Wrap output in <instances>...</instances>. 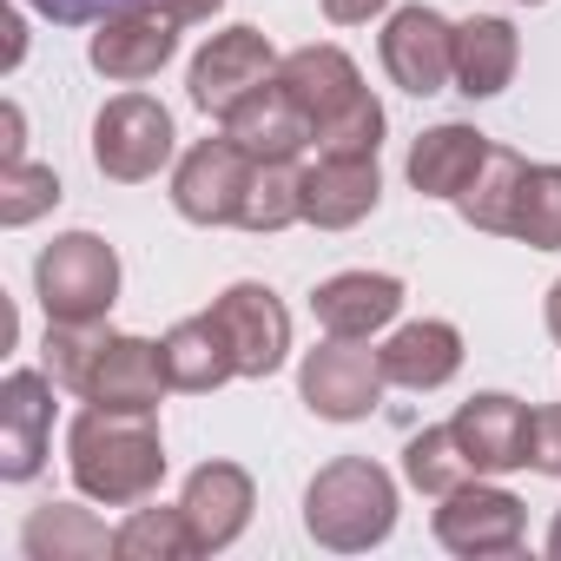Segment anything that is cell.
<instances>
[{
  "label": "cell",
  "instance_id": "cell-1",
  "mask_svg": "<svg viewBox=\"0 0 561 561\" xmlns=\"http://www.w3.org/2000/svg\"><path fill=\"white\" fill-rule=\"evenodd\" d=\"M67 469L73 489L100 508H139L165 482V443L152 410H100L87 403L67 430Z\"/></svg>",
  "mask_w": 561,
  "mask_h": 561
},
{
  "label": "cell",
  "instance_id": "cell-2",
  "mask_svg": "<svg viewBox=\"0 0 561 561\" xmlns=\"http://www.w3.org/2000/svg\"><path fill=\"white\" fill-rule=\"evenodd\" d=\"M277 80H285V93L311 119V152H377L383 146V126H390L383 100L364 87V73L344 47H331V41L298 47V54H285Z\"/></svg>",
  "mask_w": 561,
  "mask_h": 561
},
{
  "label": "cell",
  "instance_id": "cell-3",
  "mask_svg": "<svg viewBox=\"0 0 561 561\" xmlns=\"http://www.w3.org/2000/svg\"><path fill=\"white\" fill-rule=\"evenodd\" d=\"M397 528V476L370 456H337L305 489V535L331 554H364Z\"/></svg>",
  "mask_w": 561,
  "mask_h": 561
},
{
  "label": "cell",
  "instance_id": "cell-4",
  "mask_svg": "<svg viewBox=\"0 0 561 561\" xmlns=\"http://www.w3.org/2000/svg\"><path fill=\"white\" fill-rule=\"evenodd\" d=\"M34 298L47 324H106L119 305V251L100 231H60L34 257Z\"/></svg>",
  "mask_w": 561,
  "mask_h": 561
},
{
  "label": "cell",
  "instance_id": "cell-5",
  "mask_svg": "<svg viewBox=\"0 0 561 561\" xmlns=\"http://www.w3.org/2000/svg\"><path fill=\"white\" fill-rule=\"evenodd\" d=\"M179 152V126L172 113L152 100V93H119L100 106L93 119V165L113 179V185H146L172 165Z\"/></svg>",
  "mask_w": 561,
  "mask_h": 561
},
{
  "label": "cell",
  "instance_id": "cell-6",
  "mask_svg": "<svg viewBox=\"0 0 561 561\" xmlns=\"http://www.w3.org/2000/svg\"><path fill=\"white\" fill-rule=\"evenodd\" d=\"M277 67H285V54H277L257 27H225V34H211L198 54H192V73H185V93H192V106L205 113V119H231L257 87H271L277 80Z\"/></svg>",
  "mask_w": 561,
  "mask_h": 561
},
{
  "label": "cell",
  "instance_id": "cell-7",
  "mask_svg": "<svg viewBox=\"0 0 561 561\" xmlns=\"http://www.w3.org/2000/svg\"><path fill=\"white\" fill-rule=\"evenodd\" d=\"M436 541L462 561H489V554H515L528 535V508L515 489H502L495 476H469L462 489L443 495V508L430 515Z\"/></svg>",
  "mask_w": 561,
  "mask_h": 561
},
{
  "label": "cell",
  "instance_id": "cell-8",
  "mask_svg": "<svg viewBox=\"0 0 561 561\" xmlns=\"http://www.w3.org/2000/svg\"><path fill=\"white\" fill-rule=\"evenodd\" d=\"M390 377H383V357L364 351L357 337H324L318 351H305L298 364V397L311 416L324 423H364L377 403H383Z\"/></svg>",
  "mask_w": 561,
  "mask_h": 561
},
{
  "label": "cell",
  "instance_id": "cell-9",
  "mask_svg": "<svg viewBox=\"0 0 561 561\" xmlns=\"http://www.w3.org/2000/svg\"><path fill=\"white\" fill-rule=\"evenodd\" d=\"M211 318H218V331L231 337L238 377L264 383V377L285 370V357H291V311H285V298H277L271 285H257V277H238L231 291L211 298Z\"/></svg>",
  "mask_w": 561,
  "mask_h": 561
},
{
  "label": "cell",
  "instance_id": "cell-10",
  "mask_svg": "<svg viewBox=\"0 0 561 561\" xmlns=\"http://www.w3.org/2000/svg\"><path fill=\"white\" fill-rule=\"evenodd\" d=\"M251 172H257V159H251L231 133L198 139V146L179 159V172H172V205H179V218H185V225H238L244 192H251Z\"/></svg>",
  "mask_w": 561,
  "mask_h": 561
},
{
  "label": "cell",
  "instance_id": "cell-11",
  "mask_svg": "<svg viewBox=\"0 0 561 561\" xmlns=\"http://www.w3.org/2000/svg\"><path fill=\"white\" fill-rule=\"evenodd\" d=\"M377 54H383L390 87H403L416 100L456 87V21H443L436 8H423V0H410V8H397L383 21Z\"/></svg>",
  "mask_w": 561,
  "mask_h": 561
},
{
  "label": "cell",
  "instance_id": "cell-12",
  "mask_svg": "<svg viewBox=\"0 0 561 561\" xmlns=\"http://www.w3.org/2000/svg\"><path fill=\"white\" fill-rule=\"evenodd\" d=\"M165 390H172L165 344L133 337V331H106L80 377V403H100V410H159Z\"/></svg>",
  "mask_w": 561,
  "mask_h": 561
},
{
  "label": "cell",
  "instance_id": "cell-13",
  "mask_svg": "<svg viewBox=\"0 0 561 561\" xmlns=\"http://www.w3.org/2000/svg\"><path fill=\"white\" fill-rule=\"evenodd\" d=\"M179 54V21L165 14V8H152V0H139V8H119V14H106L100 27H93V41H87V60H93V73H106V80H119V87H139V80H152L165 60Z\"/></svg>",
  "mask_w": 561,
  "mask_h": 561
},
{
  "label": "cell",
  "instance_id": "cell-14",
  "mask_svg": "<svg viewBox=\"0 0 561 561\" xmlns=\"http://www.w3.org/2000/svg\"><path fill=\"white\" fill-rule=\"evenodd\" d=\"M54 390L60 383L47 370H8L0 377V482H34L47 469Z\"/></svg>",
  "mask_w": 561,
  "mask_h": 561
},
{
  "label": "cell",
  "instance_id": "cell-15",
  "mask_svg": "<svg viewBox=\"0 0 561 561\" xmlns=\"http://www.w3.org/2000/svg\"><path fill=\"white\" fill-rule=\"evenodd\" d=\"M449 430H456V443L469 449L476 476H515V469H528V456H535V410H528L522 397H508V390L469 397V403L449 416Z\"/></svg>",
  "mask_w": 561,
  "mask_h": 561
},
{
  "label": "cell",
  "instance_id": "cell-16",
  "mask_svg": "<svg viewBox=\"0 0 561 561\" xmlns=\"http://www.w3.org/2000/svg\"><path fill=\"white\" fill-rule=\"evenodd\" d=\"M298 185H305V225H318V231H351V225H364V218L377 211V198H383V165H377V152H318V159L298 172Z\"/></svg>",
  "mask_w": 561,
  "mask_h": 561
},
{
  "label": "cell",
  "instance_id": "cell-17",
  "mask_svg": "<svg viewBox=\"0 0 561 561\" xmlns=\"http://www.w3.org/2000/svg\"><path fill=\"white\" fill-rule=\"evenodd\" d=\"M403 311V277L390 271H337L311 291V318L324 337H357L370 344L377 331H390Z\"/></svg>",
  "mask_w": 561,
  "mask_h": 561
},
{
  "label": "cell",
  "instance_id": "cell-18",
  "mask_svg": "<svg viewBox=\"0 0 561 561\" xmlns=\"http://www.w3.org/2000/svg\"><path fill=\"white\" fill-rule=\"evenodd\" d=\"M179 508H185V522H192L198 554H225V548L251 528V508H257L251 469H238V462H198V469L185 476Z\"/></svg>",
  "mask_w": 561,
  "mask_h": 561
},
{
  "label": "cell",
  "instance_id": "cell-19",
  "mask_svg": "<svg viewBox=\"0 0 561 561\" xmlns=\"http://www.w3.org/2000/svg\"><path fill=\"white\" fill-rule=\"evenodd\" d=\"M489 133H476V126H462V119H443V126H430V133H416V146H410V185L423 192V198H462L469 185H476V172H482V159H489Z\"/></svg>",
  "mask_w": 561,
  "mask_h": 561
},
{
  "label": "cell",
  "instance_id": "cell-20",
  "mask_svg": "<svg viewBox=\"0 0 561 561\" xmlns=\"http://www.w3.org/2000/svg\"><path fill=\"white\" fill-rule=\"evenodd\" d=\"M377 357H383L390 390H416L423 397V390H443L462 370V331L443 324V318H416V324H397Z\"/></svg>",
  "mask_w": 561,
  "mask_h": 561
},
{
  "label": "cell",
  "instance_id": "cell-21",
  "mask_svg": "<svg viewBox=\"0 0 561 561\" xmlns=\"http://www.w3.org/2000/svg\"><path fill=\"white\" fill-rule=\"evenodd\" d=\"M522 67V34L502 14H469L456 21V93L462 100H495L508 93Z\"/></svg>",
  "mask_w": 561,
  "mask_h": 561
},
{
  "label": "cell",
  "instance_id": "cell-22",
  "mask_svg": "<svg viewBox=\"0 0 561 561\" xmlns=\"http://www.w3.org/2000/svg\"><path fill=\"white\" fill-rule=\"evenodd\" d=\"M225 133H231L251 159H305V152H311V119H305V106L285 93V80L257 87V93L225 119Z\"/></svg>",
  "mask_w": 561,
  "mask_h": 561
},
{
  "label": "cell",
  "instance_id": "cell-23",
  "mask_svg": "<svg viewBox=\"0 0 561 561\" xmlns=\"http://www.w3.org/2000/svg\"><path fill=\"white\" fill-rule=\"evenodd\" d=\"M159 344H165L172 390H185V397H211V390H225V383L238 377L231 337L218 331V318H211V311H198V318H179V324H172Z\"/></svg>",
  "mask_w": 561,
  "mask_h": 561
},
{
  "label": "cell",
  "instance_id": "cell-24",
  "mask_svg": "<svg viewBox=\"0 0 561 561\" xmlns=\"http://www.w3.org/2000/svg\"><path fill=\"white\" fill-rule=\"evenodd\" d=\"M21 554L27 561H100L113 554V528L73 502H41L21 528Z\"/></svg>",
  "mask_w": 561,
  "mask_h": 561
},
{
  "label": "cell",
  "instance_id": "cell-25",
  "mask_svg": "<svg viewBox=\"0 0 561 561\" xmlns=\"http://www.w3.org/2000/svg\"><path fill=\"white\" fill-rule=\"evenodd\" d=\"M298 172H305L298 159H257L251 192H244V211H238V231L271 238V231L305 225V185H298Z\"/></svg>",
  "mask_w": 561,
  "mask_h": 561
},
{
  "label": "cell",
  "instance_id": "cell-26",
  "mask_svg": "<svg viewBox=\"0 0 561 561\" xmlns=\"http://www.w3.org/2000/svg\"><path fill=\"white\" fill-rule=\"evenodd\" d=\"M113 554L119 561H192L198 554V541H192V522H185V508L172 502H159V508H133L119 528H113Z\"/></svg>",
  "mask_w": 561,
  "mask_h": 561
},
{
  "label": "cell",
  "instance_id": "cell-27",
  "mask_svg": "<svg viewBox=\"0 0 561 561\" xmlns=\"http://www.w3.org/2000/svg\"><path fill=\"white\" fill-rule=\"evenodd\" d=\"M522 172H528V159H522V152L489 146V159H482L476 185L456 198L462 225H476V231H489V238H508V211H515V185H522Z\"/></svg>",
  "mask_w": 561,
  "mask_h": 561
},
{
  "label": "cell",
  "instance_id": "cell-28",
  "mask_svg": "<svg viewBox=\"0 0 561 561\" xmlns=\"http://www.w3.org/2000/svg\"><path fill=\"white\" fill-rule=\"evenodd\" d=\"M476 476V462H469V449L456 443V430L449 423H436V430H423V436H410L403 443V482L416 489V495H449V489H462Z\"/></svg>",
  "mask_w": 561,
  "mask_h": 561
},
{
  "label": "cell",
  "instance_id": "cell-29",
  "mask_svg": "<svg viewBox=\"0 0 561 561\" xmlns=\"http://www.w3.org/2000/svg\"><path fill=\"white\" fill-rule=\"evenodd\" d=\"M508 238L528 251H561V165H528L515 185Z\"/></svg>",
  "mask_w": 561,
  "mask_h": 561
},
{
  "label": "cell",
  "instance_id": "cell-30",
  "mask_svg": "<svg viewBox=\"0 0 561 561\" xmlns=\"http://www.w3.org/2000/svg\"><path fill=\"white\" fill-rule=\"evenodd\" d=\"M60 205V172L54 165H34V159H14V165H0V225L21 231L34 225L41 211Z\"/></svg>",
  "mask_w": 561,
  "mask_h": 561
},
{
  "label": "cell",
  "instance_id": "cell-31",
  "mask_svg": "<svg viewBox=\"0 0 561 561\" xmlns=\"http://www.w3.org/2000/svg\"><path fill=\"white\" fill-rule=\"evenodd\" d=\"M100 337H106V324H47L41 370H47L60 390H73V397H80V377H87V364H93Z\"/></svg>",
  "mask_w": 561,
  "mask_h": 561
},
{
  "label": "cell",
  "instance_id": "cell-32",
  "mask_svg": "<svg viewBox=\"0 0 561 561\" xmlns=\"http://www.w3.org/2000/svg\"><path fill=\"white\" fill-rule=\"evenodd\" d=\"M21 8H34V14L54 21V27H100L106 14L139 8V0H21Z\"/></svg>",
  "mask_w": 561,
  "mask_h": 561
},
{
  "label": "cell",
  "instance_id": "cell-33",
  "mask_svg": "<svg viewBox=\"0 0 561 561\" xmlns=\"http://www.w3.org/2000/svg\"><path fill=\"white\" fill-rule=\"evenodd\" d=\"M528 469H541V476L561 482V403L535 410V456H528Z\"/></svg>",
  "mask_w": 561,
  "mask_h": 561
},
{
  "label": "cell",
  "instance_id": "cell-34",
  "mask_svg": "<svg viewBox=\"0 0 561 561\" xmlns=\"http://www.w3.org/2000/svg\"><path fill=\"white\" fill-rule=\"evenodd\" d=\"M318 8H324L331 27H364V21L390 14V0H318Z\"/></svg>",
  "mask_w": 561,
  "mask_h": 561
},
{
  "label": "cell",
  "instance_id": "cell-35",
  "mask_svg": "<svg viewBox=\"0 0 561 561\" xmlns=\"http://www.w3.org/2000/svg\"><path fill=\"white\" fill-rule=\"evenodd\" d=\"M0 126H8V139H0V165H14V159H27V113L8 100L0 106Z\"/></svg>",
  "mask_w": 561,
  "mask_h": 561
},
{
  "label": "cell",
  "instance_id": "cell-36",
  "mask_svg": "<svg viewBox=\"0 0 561 561\" xmlns=\"http://www.w3.org/2000/svg\"><path fill=\"white\" fill-rule=\"evenodd\" d=\"M152 8H165L179 27H192V21H211V14L225 8V0H152Z\"/></svg>",
  "mask_w": 561,
  "mask_h": 561
},
{
  "label": "cell",
  "instance_id": "cell-37",
  "mask_svg": "<svg viewBox=\"0 0 561 561\" xmlns=\"http://www.w3.org/2000/svg\"><path fill=\"white\" fill-rule=\"evenodd\" d=\"M0 34H8V67H21V54H27V34H21V14H0Z\"/></svg>",
  "mask_w": 561,
  "mask_h": 561
},
{
  "label": "cell",
  "instance_id": "cell-38",
  "mask_svg": "<svg viewBox=\"0 0 561 561\" xmlns=\"http://www.w3.org/2000/svg\"><path fill=\"white\" fill-rule=\"evenodd\" d=\"M548 337L561 344V277H554V291H548Z\"/></svg>",
  "mask_w": 561,
  "mask_h": 561
},
{
  "label": "cell",
  "instance_id": "cell-39",
  "mask_svg": "<svg viewBox=\"0 0 561 561\" xmlns=\"http://www.w3.org/2000/svg\"><path fill=\"white\" fill-rule=\"evenodd\" d=\"M548 561H561V508H554V522H548Z\"/></svg>",
  "mask_w": 561,
  "mask_h": 561
},
{
  "label": "cell",
  "instance_id": "cell-40",
  "mask_svg": "<svg viewBox=\"0 0 561 561\" xmlns=\"http://www.w3.org/2000/svg\"><path fill=\"white\" fill-rule=\"evenodd\" d=\"M522 8H541V0H522Z\"/></svg>",
  "mask_w": 561,
  "mask_h": 561
}]
</instances>
